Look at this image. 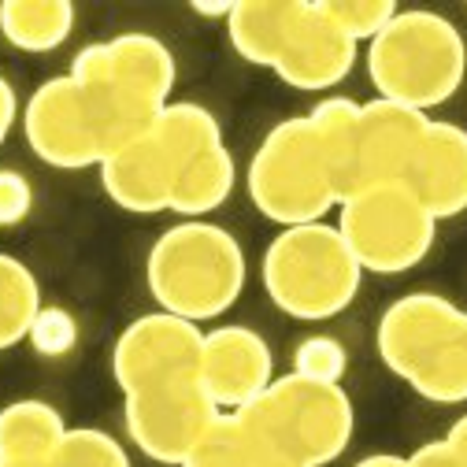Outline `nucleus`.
Segmentation results:
<instances>
[{
	"label": "nucleus",
	"mask_w": 467,
	"mask_h": 467,
	"mask_svg": "<svg viewBox=\"0 0 467 467\" xmlns=\"http://www.w3.org/2000/svg\"><path fill=\"white\" fill-rule=\"evenodd\" d=\"M245 271L238 238L208 219H182L179 226L163 230L145 256V285L160 312L197 327L238 305Z\"/></svg>",
	"instance_id": "1"
},
{
	"label": "nucleus",
	"mask_w": 467,
	"mask_h": 467,
	"mask_svg": "<svg viewBox=\"0 0 467 467\" xmlns=\"http://www.w3.org/2000/svg\"><path fill=\"white\" fill-rule=\"evenodd\" d=\"M382 364L431 404L467 400V308L441 294H404L379 319Z\"/></svg>",
	"instance_id": "2"
},
{
	"label": "nucleus",
	"mask_w": 467,
	"mask_h": 467,
	"mask_svg": "<svg viewBox=\"0 0 467 467\" xmlns=\"http://www.w3.org/2000/svg\"><path fill=\"white\" fill-rule=\"evenodd\" d=\"M368 78L382 100L431 111L452 100L467 78L463 34L438 12H397L393 23L368 41Z\"/></svg>",
	"instance_id": "3"
},
{
	"label": "nucleus",
	"mask_w": 467,
	"mask_h": 467,
	"mask_svg": "<svg viewBox=\"0 0 467 467\" xmlns=\"http://www.w3.org/2000/svg\"><path fill=\"white\" fill-rule=\"evenodd\" d=\"M260 275L271 305L305 323L341 316L357 301L364 282V267L327 219L278 230L264 249Z\"/></svg>",
	"instance_id": "4"
},
{
	"label": "nucleus",
	"mask_w": 467,
	"mask_h": 467,
	"mask_svg": "<svg viewBox=\"0 0 467 467\" xmlns=\"http://www.w3.org/2000/svg\"><path fill=\"white\" fill-rule=\"evenodd\" d=\"M245 186L256 212L278 223L282 230L323 223L327 212L341 204L334 167L327 160L319 134L308 123V115L282 119L264 134V141L249 160Z\"/></svg>",
	"instance_id": "5"
},
{
	"label": "nucleus",
	"mask_w": 467,
	"mask_h": 467,
	"mask_svg": "<svg viewBox=\"0 0 467 467\" xmlns=\"http://www.w3.org/2000/svg\"><path fill=\"white\" fill-rule=\"evenodd\" d=\"M334 226L357 264L371 275H404L420 267L438 238V219L400 182L364 186L345 197Z\"/></svg>",
	"instance_id": "6"
},
{
	"label": "nucleus",
	"mask_w": 467,
	"mask_h": 467,
	"mask_svg": "<svg viewBox=\"0 0 467 467\" xmlns=\"http://www.w3.org/2000/svg\"><path fill=\"white\" fill-rule=\"evenodd\" d=\"M123 423L130 441L156 463L179 467L201 434L223 416L197 375L167 379L134 393H123Z\"/></svg>",
	"instance_id": "7"
},
{
	"label": "nucleus",
	"mask_w": 467,
	"mask_h": 467,
	"mask_svg": "<svg viewBox=\"0 0 467 467\" xmlns=\"http://www.w3.org/2000/svg\"><path fill=\"white\" fill-rule=\"evenodd\" d=\"M23 134L41 163L60 171L100 167V160L108 156L97 115L71 75L48 78L30 93L23 111Z\"/></svg>",
	"instance_id": "8"
},
{
	"label": "nucleus",
	"mask_w": 467,
	"mask_h": 467,
	"mask_svg": "<svg viewBox=\"0 0 467 467\" xmlns=\"http://www.w3.org/2000/svg\"><path fill=\"white\" fill-rule=\"evenodd\" d=\"M264 397L312 467L334 463L353 441L357 412L341 382H312L289 371L275 379Z\"/></svg>",
	"instance_id": "9"
},
{
	"label": "nucleus",
	"mask_w": 467,
	"mask_h": 467,
	"mask_svg": "<svg viewBox=\"0 0 467 467\" xmlns=\"http://www.w3.org/2000/svg\"><path fill=\"white\" fill-rule=\"evenodd\" d=\"M204 330L190 319H179L171 312H149L138 316L111 348V375L123 393L197 375L201 364Z\"/></svg>",
	"instance_id": "10"
},
{
	"label": "nucleus",
	"mask_w": 467,
	"mask_h": 467,
	"mask_svg": "<svg viewBox=\"0 0 467 467\" xmlns=\"http://www.w3.org/2000/svg\"><path fill=\"white\" fill-rule=\"evenodd\" d=\"M360 45L341 34V26L323 12L319 0H297L294 23L275 60V75L305 93H323L341 86L357 67Z\"/></svg>",
	"instance_id": "11"
},
{
	"label": "nucleus",
	"mask_w": 467,
	"mask_h": 467,
	"mask_svg": "<svg viewBox=\"0 0 467 467\" xmlns=\"http://www.w3.org/2000/svg\"><path fill=\"white\" fill-rule=\"evenodd\" d=\"M197 379L219 404V412H238V408L264 397L275 382L271 345L264 341V334L238 323L204 330Z\"/></svg>",
	"instance_id": "12"
},
{
	"label": "nucleus",
	"mask_w": 467,
	"mask_h": 467,
	"mask_svg": "<svg viewBox=\"0 0 467 467\" xmlns=\"http://www.w3.org/2000/svg\"><path fill=\"white\" fill-rule=\"evenodd\" d=\"M431 127V115L397 100H368L360 104V130H357V190L404 182L412 167L420 141Z\"/></svg>",
	"instance_id": "13"
},
{
	"label": "nucleus",
	"mask_w": 467,
	"mask_h": 467,
	"mask_svg": "<svg viewBox=\"0 0 467 467\" xmlns=\"http://www.w3.org/2000/svg\"><path fill=\"white\" fill-rule=\"evenodd\" d=\"M416 201L441 223L467 212V130L445 119H431L420 152L404 182Z\"/></svg>",
	"instance_id": "14"
},
{
	"label": "nucleus",
	"mask_w": 467,
	"mask_h": 467,
	"mask_svg": "<svg viewBox=\"0 0 467 467\" xmlns=\"http://www.w3.org/2000/svg\"><path fill=\"white\" fill-rule=\"evenodd\" d=\"M97 171H100V186L115 208H123L130 215H156L171 208L174 171L152 134L134 138L123 149L108 152Z\"/></svg>",
	"instance_id": "15"
},
{
	"label": "nucleus",
	"mask_w": 467,
	"mask_h": 467,
	"mask_svg": "<svg viewBox=\"0 0 467 467\" xmlns=\"http://www.w3.org/2000/svg\"><path fill=\"white\" fill-rule=\"evenodd\" d=\"M104 52H108V75L123 89L138 93L141 100H149L156 108L171 104V89H174V78H179V64H174V52L160 37L130 30V34H119V37L104 41Z\"/></svg>",
	"instance_id": "16"
},
{
	"label": "nucleus",
	"mask_w": 467,
	"mask_h": 467,
	"mask_svg": "<svg viewBox=\"0 0 467 467\" xmlns=\"http://www.w3.org/2000/svg\"><path fill=\"white\" fill-rule=\"evenodd\" d=\"M67 423L48 400H12L0 408V467H48Z\"/></svg>",
	"instance_id": "17"
},
{
	"label": "nucleus",
	"mask_w": 467,
	"mask_h": 467,
	"mask_svg": "<svg viewBox=\"0 0 467 467\" xmlns=\"http://www.w3.org/2000/svg\"><path fill=\"white\" fill-rule=\"evenodd\" d=\"M294 12L297 0H234V12L226 19L234 52L253 67H275Z\"/></svg>",
	"instance_id": "18"
},
{
	"label": "nucleus",
	"mask_w": 467,
	"mask_h": 467,
	"mask_svg": "<svg viewBox=\"0 0 467 467\" xmlns=\"http://www.w3.org/2000/svg\"><path fill=\"white\" fill-rule=\"evenodd\" d=\"M75 30L71 0H0V34L19 52H52Z\"/></svg>",
	"instance_id": "19"
},
{
	"label": "nucleus",
	"mask_w": 467,
	"mask_h": 467,
	"mask_svg": "<svg viewBox=\"0 0 467 467\" xmlns=\"http://www.w3.org/2000/svg\"><path fill=\"white\" fill-rule=\"evenodd\" d=\"M156 138V145L163 149V156L171 160V171L179 174L186 163H193L197 156L226 145L223 141V127L219 119L197 100H171L149 130Z\"/></svg>",
	"instance_id": "20"
},
{
	"label": "nucleus",
	"mask_w": 467,
	"mask_h": 467,
	"mask_svg": "<svg viewBox=\"0 0 467 467\" xmlns=\"http://www.w3.org/2000/svg\"><path fill=\"white\" fill-rule=\"evenodd\" d=\"M234 156L226 145L197 156L193 163H186L179 174H174V186H171V208L174 215L182 219H204L208 212L223 208L226 197L234 193Z\"/></svg>",
	"instance_id": "21"
},
{
	"label": "nucleus",
	"mask_w": 467,
	"mask_h": 467,
	"mask_svg": "<svg viewBox=\"0 0 467 467\" xmlns=\"http://www.w3.org/2000/svg\"><path fill=\"white\" fill-rule=\"evenodd\" d=\"M308 123L319 134L327 160L334 167L341 201L357 193V130H360V100L353 97H323L312 111Z\"/></svg>",
	"instance_id": "22"
},
{
	"label": "nucleus",
	"mask_w": 467,
	"mask_h": 467,
	"mask_svg": "<svg viewBox=\"0 0 467 467\" xmlns=\"http://www.w3.org/2000/svg\"><path fill=\"white\" fill-rule=\"evenodd\" d=\"M37 312H41V285L34 271L23 260L0 253V353L26 341Z\"/></svg>",
	"instance_id": "23"
},
{
	"label": "nucleus",
	"mask_w": 467,
	"mask_h": 467,
	"mask_svg": "<svg viewBox=\"0 0 467 467\" xmlns=\"http://www.w3.org/2000/svg\"><path fill=\"white\" fill-rule=\"evenodd\" d=\"M234 416H238V423L245 431L253 467H312L305 460V452L297 449V441L289 438V431L282 427V420L275 416L267 397H256L253 404L238 408Z\"/></svg>",
	"instance_id": "24"
},
{
	"label": "nucleus",
	"mask_w": 467,
	"mask_h": 467,
	"mask_svg": "<svg viewBox=\"0 0 467 467\" xmlns=\"http://www.w3.org/2000/svg\"><path fill=\"white\" fill-rule=\"evenodd\" d=\"M179 467H253L245 431L234 412H223Z\"/></svg>",
	"instance_id": "25"
},
{
	"label": "nucleus",
	"mask_w": 467,
	"mask_h": 467,
	"mask_svg": "<svg viewBox=\"0 0 467 467\" xmlns=\"http://www.w3.org/2000/svg\"><path fill=\"white\" fill-rule=\"evenodd\" d=\"M48 467H134L127 449L97 427H71Z\"/></svg>",
	"instance_id": "26"
},
{
	"label": "nucleus",
	"mask_w": 467,
	"mask_h": 467,
	"mask_svg": "<svg viewBox=\"0 0 467 467\" xmlns=\"http://www.w3.org/2000/svg\"><path fill=\"white\" fill-rule=\"evenodd\" d=\"M319 5L341 26V34H348L357 45L375 41L393 23V16L400 12L393 0H319Z\"/></svg>",
	"instance_id": "27"
},
{
	"label": "nucleus",
	"mask_w": 467,
	"mask_h": 467,
	"mask_svg": "<svg viewBox=\"0 0 467 467\" xmlns=\"http://www.w3.org/2000/svg\"><path fill=\"white\" fill-rule=\"evenodd\" d=\"M348 368L345 345L327 334H312L294 348V375L312 379V382H341Z\"/></svg>",
	"instance_id": "28"
},
{
	"label": "nucleus",
	"mask_w": 467,
	"mask_h": 467,
	"mask_svg": "<svg viewBox=\"0 0 467 467\" xmlns=\"http://www.w3.org/2000/svg\"><path fill=\"white\" fill-rule=\"evenodd\" d=\"M26 341L34 345L37 357L60 360V357H67L71 348L78 345V323H75V316L67 308H45L41 305V312H37Z\"/></svg>",
	"instance_id": "29"
},
{
	"label": "nucleus",
	"mask_w": 467,
	"mask_h": 467,
	"mask_svg": "<svg viewBox=\"0 0 467 467\" xmlns=\"http://www.w3.org/2000/svg\"><path fill=\"white\" fill-rule=\"evenodd\" d=\"M34 208V190L26 174L5 167L0 171V226H19Z\"/></svg>",
	"instance_id": "30"
},
{
	"label": "nucleus",
	"mask_w": 467,
	"mask_h": 467,
	"mask_svg": "<svg viewBox=\"0 0 467 467\" xmlns=\"http://www.w3.org/2000/svg\"><path fill=\"white\" fill-rule=\"evenodd\" d=\"M408 467H463V463H460V456L449 449V441L441 438V441L420 445L412 456H408Z\"/></svg>",
	"instance_id": "31"
},
{
	"label": "nucleus",
	"mask_w": 467,
	"mask_h": 467,
	"mask_svg": "<svg viewBox=\"0 0 467 467\" xmlns=\"http://www.w3.org/2000/svg\"><path fill=\"white\" fill-rule=\"evenodd\" d=\"M16 119H19V97H16L12 82H8L5 75H0V145L8 141V134H12Z\"/></svg>",
	"instance_id": "32"
},
{
	"label": "nucleus",
	"mask_w": 467,
	"mask_h": 467,
	"mask_svg": "<svg viewBox=\"0 0 467 467\" xmlns=\"http://www.w3.org/2000/svg\"><path fill=\"white\" fill-rule=\"evenodd\" d=\"M445 441H449V449L460 456V463L467 467V416H460L452 427H449V434H445Z\"/></svg>",
	"instance_id": "33"
},
{
	"label": "nucleus",
	"mask_w": 467,
	"mask_h": 467,
	"mask_svg": "<svg viewBox=\"0 0 467 467\" xmlns=\"http://www.w3.org/2000/svg\"><path fill=\"white\" fill-rule=\"evenodd\" d=\"M353 467H408V456H397V452H375V456L357 460Z\"/></svg>",
	"instance_id": "34"
}]
</instances>
